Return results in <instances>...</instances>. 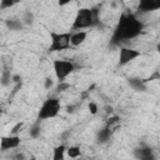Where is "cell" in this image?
Instances as JSON below:
<instances>
[{"instance_id": "6da1fadb", "label": "cell", "mask_w": 160, "mask_h": 160, "mask_svg": "<svg viewBox=\"0 0 160 160\" xmlns=\"http://www.w3.org/2000/svg\"><path fill=\"white\" fill-rule=\"evenodd\" d=\"M142 28H144V25L138 19L136 15H134L131 12L122 14L116 24L115 30H114L111 42L114 45H118L121 41L135 39L136 36L140 35V32L142 31Z\"/></svg>"}, {"instance_id": "7a4b0ae2", "label": "cell", "mask_w": 160, "mask_h": 160, "mask_svg": "<svg viewBox=\"0 0 160 160\" xmlns=\"http://www.w3.org/2000/svg\"><path fill=\"white\" fill-rule=\"evenodd\" d=\"M99 24V10L95 8H81L76 11L71 29L80 31L88 28H94Z\"/></svg>"}, {"instance_id": "3957f363", "label": "cell", "mask_w": 160, "mask_h": 160, "mask_svg": "<svg viewBox=\"0 0 160 160\" xmlns=\"http://www.w3.org/2000/svg\"><path fill=\"white\" fill-rule=\"evenodd\" d=\"M61 110V104L58 98H48L40 106L38 111V121H45L49 119H54L59 115Z\"/></svg>"}, {"instance_id": "277c9868", "label": "cell", "mask_w": 160, "mask_h": 160, "mask_svg": "<svg viewBox=\"0 0 160 160\" xmlns=\"http://www.w3.org/2000/svg\"><path fill=\"white\" fill-rule=\"evenodd\" d=\"M50 45H49V51H62L66 50L71 46V32L65 31V32H56V31H50Z\"/></svg>"}, {"instance_id": "5b68a950", "label": "cell", "mask_w": 160, "mask_h": 160, "mask_svg": "<svg viewBox=\"0 0 160 160\" xmlns=\"http://www.w3.org/2000/svg\"><path fill=\"white\" fill-rule=\"evenodd\" d=\"M52 69H54V74L55 78L62 82L70 74H72V71L75 70V65L71 60H66V59H56L52 62Z\"/></svg>"}, {"instance_id": "8992f818", "label": "cell", "mask_w": 160, "mask_h": 160, "mask_svg": "<svg viewBox=\"0 0 160 160\" xmlns=\"http://www.w3.org/2000/svg\"><path fill=\"white\" fill-rule=\"evenodd\" d=\"M140 56H141V52L139 50L132 49V48H128V46H121L119 50V65L120 66L128 65Z\"/></svg>"}, {"instance_id": "52a82bcc", "label": "cell", "mask_w": 160, "mask_h": 160, "mask_svg": "<svg viewBox=\"0 0 160 160\" xmlns=\"http://www.w3.org/2000/svg\"><path fill=\"white\" fill-rule=\"evenodd\" d=\"M21 144V139L19 135H5V136H1L0 139V149L2 151H6V150H11V149H16L19 148Z\"/></svg>"}, {"instance_id": "ba28073f", "label": "cell", "mask_w": 160, "mask_h": 160, "mask_svg": "<svg viewBox=\"0 0 160 160\" xmlns=\"http://www.w3.org/2000/svg\"><path fill=\"white\" fill-rule=\"evenodd\" d=\"M160 10V0H140L138 4V11L141 14L154 12Z\"/></svg>"}, {"instance_id": "9c48e42d", "label": "cell", "mask_w": 160, "mask_h": 160, "mask_svg": "<svg viewBox=\"0 0 160 160\" xmlns=\"http://www.w3.org/2000/svg\"><path fill=\"white\" fill-rule=\"evenodd\" d=\"M134 155L138 160H156L155 154L149 146H140L134 150Z\"/></svg>"}, {"instance_id": "30bf717a", "label": "cell", "mask_w": 160, "mask_h": 160, "mask_svg": "<svg viewBox=\"0 0 160 160\" xmlns=\"http://www.w3.org/2000/svg\"><path fill=\"white\" fill-rule=\"evenodd\" d=\"M88 38V31L85 30H80V31H72L71 32V46H80L81 44L85 42Z\"/></svg>"}, {"instance_id": "8fae6325", "label": "cell", "mask_w": 160, "mask_h": 160, "mask_svg": "<svg viewBox=\"0 0 160 160\" xmlns=\"http://www.w3.org/2000/svg\"><path fill=\"white\" fill-rule=\"evenodd\" d=\"M66 150H68V146H66V145H64V144L56 145V146L52 149L51 160H65Z\"/></svg>"}, {"instance_id": "7c38bea8", "label": "cell", "mask_w": 160, "mask_h": 160, "mask_svg": "<svg viewBox=\"0 0 160 160\" xmlns=\"http://www.w3.org/2000/svg\"><path fill=\"white\" fill-rule=\"evenodd\" d=\"M110 135H111L110 128H104V129L98 131V141L99 142H106L110 139Z\"/></svg>"}, {"instance_id": "4fadbf2b", "label": "cell", "mask_w": 160, "mask_h": 160, "mask_svg": "<svg viewBox=\"0 0 160 160\" xmlns=\"http://www.w3.org/2000/svg\"><path fill=\"white\" fill-rule=\"evenodd\" d=\"M66 154H68L69 158H71V159H76V158H79V156L81 155V150H80L79 146L72 145V146H69V148H68Z\"/></svg>"}, {"instance_id": "5bb4252c", "label": "cell", "mask_w": 160, "mask_h": 160, "mask_svg": "<svg viewBox=\"0 0 160 160\" xmlns=\"http://www.w3.org/2000/svg\"><path fill=\"white\" fill-rule=\"evenodd\" d=\"M6 25L8 28H10V30H20L22 26V21L19 20H6Z\"/></svg>"}, {"instance_id": "9a60e30c", "label": "cell", "mask_w": 160, "mask_h": 160, "mask_svg": "<svg viewBox=\"0 0 160 160\" xmlns=\"http://www.w3.org/2000/svg\"><path fill=\"white\" fill-rule=\"evenodd\" d=\"M40 131H41V129H40V125H39V121L31 128V130H30V136L31 138H38L39 135H40Z\"/></svg>"}, {"instance_id": "2e32d148", "label": "cell", "mask_w": 160, "mask_h": 160, "mask_svg": "<svg viewBox=\"0 0 160 160\" xmlns=\"http://www.w3.org/2000/svg\"><path fill=\"white\" fill-rule=\"evenodd\" d=\"M10 78H11V76H10V72H9L8 70H4V71H2V75H1V80H2L1 84H2L4 86H6V85L10 82Z\"/></svg>"}, {"instance_id": "e0dca14e", "label": "cell", "mask_w": 160, "mask_h": 160, "mask_svg": "<svg viewBox=\"0 0 160 160\" xmlns=\"http://www.w3.org/2000/svg\"><path fill=\"white\" fill-rule=\"evenodd\" d=\"M88 109H89V111H90V114H91V115H96V114H98V111H99L98 104H96V102H94V101H90V102L88 104Z\"/></svg>"}, {"instance_id": "ac0fdd59", "label": "cell", "mask_w": 160, "mask_h": 160, "mask_svg": "<svg viewBox=\"0 0 160 160\" xmlns=\"http://www.w3.org/2000/svg\"><path fill=\"white\" fill-rule=\"evenodd\" d=\"M15 4V1H10V0H1L0 1V8L1 9H6V8H10Z\"/></svg>"}, {"instance_id": "d6986e66", "label": "cell", "mask_w": 160, "mask_h": 160, "mask_svg": "<svg viewBox=\"0 0 160 160\" xmlns=\"http://www.w3.org/2000/svg\"><path fill=\"white\" fill-rule=\"evenodd\" d=\"M22 21H24L25 24H31V22H32V14L28 11V12L25 14V16H24Z\"/></svg>"}, {"instance_id": "ffe728a7", "label": "cell", "mask_w": 160, "mask_h": 160, "mask_svg": "<svg viewBox=\"0 0 160 160\" xmlns=\"http://www.w3.org/2000/svg\"><path fill=\"white\" fill-rule=\"evenodd\" d=\"M52 85H54V80H51L50 78L45 79V89H46V90H49V89H50Z\"/></svg>"}, {"instance_id": "44dd1931", "label": "cell", "mask_w": 160, "mask_h": 160, "mask_svg": "<svg viewBox=\"0 0 160 160\" xmlns=\"http://www.w3.org/2000/svg\"><path fill=\"white\" fill-rule=\"evenodd\" d=\"M69 86H70V85H69V84H60V85H59V88H58V89H59V90H60V91H64V90H65V89H68V88H69Z\"/></svg>"}, {"instance_id": "7402d4cb", "label": "cell", "mask_w": 160, "mask_h": 160, "mask_svg": "<svg viewBox=\"0 0 160 160\" xmlns=\"http://www.w3.org/2000/svg\"><path fill=\"white\" fill-rule=\"evenodd\" d=\"M156 51H158V52L160 54V42H159V44L156 45Z\"/></svg>"}, {"instance_id": "603a6c76", "label": "cell", "mask_w": 160, "mask_h": 160, "mask_svg": "<svg viewBox=\"0 0 160 160\" xmlns=\"http://www.w3.org/2000/svg\"><path fill=\"white\" fill-rule=\"evenodd\" d=\"M31 160H35V158H31Z\"/></svg>"}]
</instances>
